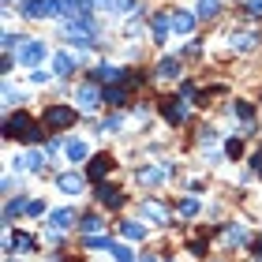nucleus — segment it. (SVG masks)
Returning <instances> with one entry per match:
<instances>
[{"label": "nucleus", "instance_id": "f257e3e1", "mask_svg": "<svg viewBox=\"0 0 262 262\" xmlns=\"http://www.w3.org/2000/svg\"><path fill=\"white\" fill-rule=\"evenodd\" d=\"M4 135H8V139L34 142V139H41V131H38V124H34L27 113H8V120H4Z\"/></svg>", "mask_w": 262, "mask_h": 262}, {"label": "nucleus", "instance_id": "f03ea898", "mask_svg": "<svg viewBox=\"0 0 262 262\" xmlns=\"http://www.w3.org/2000/svg\"><path fill=\"white\" fill-rule=\"evenodd\" d=\"M19 15L23 19H64V0H19Z\"/></svg>", "mask_w": 262, "mask_h": 262}, {"label": "nucleus", "instance_id": "7ed1b4c3", "mask_svg": "<svg viewBox=\"0 0 262 262\" xmlns=\"http://www.w3.org/2000/svg\"><path fill=\"white\" fill-rule=\"evenodd\" d=\"M75 120H79V113L71 109V105H49V109H45V124H49L53 131H56V127H60V131H68Z\"/></svg>", "mask_w": 262, "mask_h": 262}, {"label": "nucleus", "instance_id": "20e7f679", "mask_svg": "<svg viewBox=\"0 0 262 262\" xmlns=\"http://www.w3.org/2000/svg\"><path fill=\"white\" fill-rule=\"evenodd\" d=\"M15 60H19L23 68H30V71H34V68L45 60V45H41L38 38H27V41H23V49L15 53Z\"/></svg>", "mask_w": 262, "mask_h": 262}, {"label": "nucleus", "instance_id": "39448f33", "mask_svg": "<svg viewBox=\"0 0 262 262\" xmlns=\"http://www.w3.org/2000/svg\"><path fill=\"white\" fill-rule=\"evenodd\" d=\"M90 79L113 82V86H120V82H127V86H131V68H116V64H98V68L90 71Z\"/></svg>", "mask_w": 262, "mask_h": 262}, {"label": "nucleus", "instance_id": "423d86ee", "mask_svg": "<svg viewBox=\"0 0 262 262\" xmlns=\"http://www.w3.org/2000/svg\"><path fill=\"white\" fill-rule=\"evenodd\" d=\"M75 101H79V109H82V113H94V109H98V105L105 101V90H98L94 82H82V86L75 90Z\"/></svg>", "mask_w": 262, "mask_h": 262}, {"label": "nucleus", "instance_id": "0eeeda50", "mask_svg": "<svg viewBox=\"0 0 262 262\" xmlns=\"http://www.w3.org/2000/svg\"><path fill=\"white\" fill-rule=\"evenodd\" d=\"M45 158H49L45 150H23L19 158H15V169L19 172H41L45 169Z\"/></svg>", "mask_w": 262, "mask_h": 262}, {"label": "nucleus", "instance_id": "6e6552de", "mask_svg": "<svg viewBox=\"0 0 262 262\" xmlns=\"http://www.w3.org/2000/svg\"><path fill=\"white\" fill-rule=\"evenodd\" d=\"M116 169V161L109 158V154H98L90 165H86V180H94V184H105V176H109Z\"/></svg>", "mask_w": 262, "mask_h": 262}, {"label": "nucleus", "instance_id": "1a4fd4ad", "mask_svg": "<svg viewBox=\"0 0 262 262\" xmlns=\"http://www.w3.org/2000/svg\"><path fill=\"white\" fill-rule=\"evenodd\" d=\"M161 116H165L169 124H184V120H187V101H184V98H165V101H161Z\"/></svg>", "mask_w": 262, "mask_h": 262}, {"label": "nucleus", "instance_id": "9d476101", "mask_svg": "<svg viewBox=\"0 0 262 262\" xmlns=\"http://www.w3.org/2000/svg\"><path fill=\"white\" fill-rule=\"evenodd\" d=\"M75 221H79V213L71 210V206H60V210L49 213V221H45V225H49V232H64V229H71Z\"/></svg>", "mask_w": 262, "mask_h": 262}, {"label": "nucleus", "instance_id": "9b49d317", "mask_svg": "<svg viewBox=\"0 0 262 262\" xmlns=\"http://www.w3.org/2000/svg\"><path fill=\"white\" fill-rule=\"evenodd\" d=\"M169 172H172V165H165V169H158V165H142V169L135 172V180H139L142 187H158Z\"/></svg>", "mask_w": 262, "mask_h": 262}, {"label": "nucleus", "instance_id": "f8f14e48", "mask_svg": "<svg viewBox=\"0 0 262 262\" xmlns=\"http://www.w3.org/2000/svg\"><path fill=\"white\" fill-rule=\"evenodd\" d=\"M142 217L146 221H154V225H169V206H161L158 199H142Z\"/></svg>", "mask_w": 262, "mask_h": 262}, {"label": "nucleus", "instance_id": "ddd939ff", "mask_svg": "<svg viewBox=\"0 0 262 262\" xmlns=\"http://www.w3.org/2000/svg\"><path fill=\"white\" fill-rule=\"evenodd\" d=\"M56 191H64V195H82V191H86V180H82L79 172H60V176H56Z\"/></svg>", "mask_w": 262, "mask_h": 262}, {"label": "nucleus", "instance_id": "4468645a", "mask_svg": "<svg viewBox=\"0 0 262 262\" xmlns=\"http://www.w3.org/2000/svg\"><path fill=\"white\" fill-rule=\"evenodd\" d=\"M150 27H154V41L165 45V41H169V30H172V15L158 11V15H150Z\"/></svg>", "mask_w": 262, "mask_h": 262}, {"label": "nucleus", "instance_id": "2eb2a0df", "mask_svg": "<svg viewBox=\"0 0 262 262\" xmlns=\"http://www.w3.org/2000/svg\"><path fill=\"white\" fill-rule=\"evenodd\" d=\"M232 49H236V53L258 49V34H255V30H236V34H232Z\"/></svg>", "mask_w": 262, "mask_h": 262}, {"label": "nucleus", "instance_id": "dca6fc26", "mask_svg": "<svg viewBox=\"0 0 262 262\" xmlns=\"http://www.w3.org/2000/svg\"><path fill=\"white\" fill-rule=\"evenodd\" d=\"M79 229H82V236H101L105 232V217H101V213H82Z\"/></svg>", "mask_w": 262, "mask_h": 262}, {"label": "nucleus", "instance_id": "f3484780", "mask_svg": "<svg viewBox=\"0 0 262 262\" xmlns=\"http://www.w3.org/2000/svg\"><path fill=\"white\" fill-rule=\"evenodd\" d=\"M225 244L229 247H244V244H251V232H247L244 225H225Z\"/></svg>", "mask_w": 262, "mask_h": 262}, {"label": "nucleus", "instance_id": "a211bd4d", "mask_svg": "<svg viewBox=\"0 0 262 262\" xmlns=\"http://www.w3.org/2000/svg\"><path fill=\"white\" fill-rule=\"evenodd\" d=\"M195 11H172V34H191L195 30Z\"/></svg>", "mask_w": 262, "mask_h": 262}, {"label": "nucleus", "instance_id": "6ab92c4d", "mask_svg": "<svg viewBox=\"0 0 262 262\" xmlns=\"http://www.w3.org/2000/svg\"><path fill=\"white\" fill-rule=\"evenodd\" d=\"M127 94H131V86H127V82H120V86H105V105L120 109V105H127Z\"/></svg>", "mask_w": 262, "mask_h": 262}, {"label": "nucleus", "instance_id": "aec40b11", "mask_svg": "<svg viewBox=\"0 0 262 262\" xmlns=\"http://www.w3.org/2000/svg\"><path fill=\"white\" fill-rule=\"evenodd\" d=\"M30 202H34V199H27V195H23V199H8V206H4V221H15L19 213H30Z\"/></svg>", "mask_w": 262, "mask_h": 262}, {"label": "nucleus", "instance_id": "412c9836", "mask_svg": "<svg viewBox=\"0 0 262 262\" xmlns=\"http://www.w3.org/2000/svg\"><path fill=\"white\" fill-rule=\"evenodd\" d=\"M94 0H64V19H79V15H90Z\"/></svg>", "mask_w": 262, "mask_h": 262}, {"label": "nucleus", "instance_id": "4be33fe9", "mask_svg": "<svg viewBox=\"0 0 262 262\" xmlns=\"http://www.w3.org/2000/svg\"><path fill=\"white\" fill-rule=\"evenodd\" d=\"M53 71H56V75H71V71H75V56H71V53H53Z\"/></svg>", "mask_w": 262, "mask_h": 262}, {"label": "nucleus", "instance_id": "5701e85b", "mask_svg": "<svg viewBox=\"0 0 262 262\" xmlns=\"http://www.w3.org/2000/svg\"><path fill=\"white\" fill-rule=\"evenodd\" d=\"M98 199L105 202V206H113V210H116V206H124V195L116 191V187H109V184H98Z\"/></svg>", "mask_w": 262, "mask_h": 262}, {"label": "nucleus", "instance_id": "b1692460", "mask_svg": "<svg viewBox=\"0 0 262 262\" xmlns=\"http://www.w3.org/2000/svg\"><path fill=\"white\" fill-rule=\"evenodd\" d=\"M120 232L127 240H146V225L142 221H120Z\"/></svg>", "mask_w": 262, "mask_h": 262}, {"label": "nucleus", "instance_id": "393cba45", "mask_svg": "<svg viewBox=\"0 0 262 262\" xmlns=\"http://www.w3.org/2000/svg\"><path fill=\"white\" fill-rule=\"evenodd\" d=\"M64 154H68V161H75V165H79V161H82V158H86V154H90V146H86V142H82V139H71Z\"/></svg>", "mask_w": 262, "mask_h": 262}, {"label": "nucleus", "instance_id": "a878e982", "mask_svg": "<svg viewBox=\"0 0 262 262\" xmlns=\"http://www.w3.org/2000/svg\"><path fill=\"white\" fill-rule=\"evenodd\" d=\"M158 75L161 79H180V60H176V56H165L158 64Z\"/></svg>", "mask_w": 262, "mask_h": 262}, {"label": "nucleus", "instance_id": "bb28decb", "mask_svg": "<svg viewBox=\"0 0 262 262\" xmlns=\"http://www.w3.org/2000/svg\"><path fill=\"white\" fill-rule=\"evenodd\" d=\"M217 11H221V0H199V4H195V15L199 19H213Z\"/></svg>", "mask_w": 262, "mask_h": 262}, {"label": "nucleus", "instance_id": "cd10ccee", "mask_svg": "<svg viewBox=\"0 0 262 262\" xmlns=\"http://www.w3.org/2000/svg\"><path fill=\"white\" fill-rule=\"evenodd\" d=\"M109 255H113L116 262H139V258H135V251H131L127 244H113V251H109Z\"/></svg>", "mask_w": 262, "mask_h": 262}, {"label": "nucleus", "instance_id": "c85d7f7f", "mask_svg": "<svg viewBox=\"0 0 262 262\" xmlns=\"http://www.w3.org/2000/svg\"><path fill=\"white\" fill-rule=\"evenodd\" d=\"M176 213H180V217H199V202L195 199H180L176 202Z\"/></svg>", "mask_w": 262, "mask_h": 262}, {"label": "nucleus", "instance_id": "c756f323", "mask_svg": "<svg viewBox=\"0 0 262 262\" xmlns=\"http://www.w3.org/2000/svg\"><path fill=\"white\" fill-rule=\"evenodd\" d=\"M232 116H240V120H244V127H247V124L255 120V109H251L247 101H236V105H232Z\"/></svg>", "mask_w": 262, "mask_h": 262}, {"label": "nucleus", "instance_id": "7c9ffc66", "mask_svg": "<svg viewBox=\"0 0 262 262\" xmlns=\"http://www.w3.org/2000/svg\"><path fill=\"white\" fill-rule=\"evenodd\" d=\"M120 127H124V116H120V113H113V116H105V120H101V131H105V135H116Z\"/></svg>", "mask_w": 262, "mask_h": 262}, {"label": "nucleus", "instance_id": "2f4dec72", "mask_svg": "<svg viewBox=\"0 0 262 262\" xmlns=\"http://www.w3.org/2000/svg\"><path fill=\"white\" fill-rule=\"evenodd\" d=\"M15 251H19V255H30V251H34V236L15 232Z\"/></svg>", "mask_w": 262, "mask_h": 262}, {"label": "nucleus", "instance_id": "473e14b6", "mask_svg": "<svg viewBox=\"0 0 262 262\" xmlns=\"http://www.w3.org/2000/svg\"><path fill=\"white\" fill-rule=\"evenodd\" d=\"M86 247L90 251H113V240H105V236H86Z\"/></svg>", "mask_w": 262, "mask_h": 262}, {"label": "nucleus", "instance_id": "72a5a7b5", "mask_svg": "<svg viewBox=\"0 0 262 262\" xmlns=\"http://www.w3.org/2000/svg\"><path fill=\"white\" fill-rule=\"evenodd\" d=\"M60 150H68V142L60 139V135H53V139H45V154H49V158H56V154Z\"/></svg>", "mask_w": 262, "mask_h": 262}, {"label": "nucleus", "instance_id": "f704fd0d", "mask_svg": "<svg viewBox=\"0 0 262 262\" xmlns=\"http://www.w3.org/2000/svg\"><path fill=\"white\" fill-rule=\"evenodd\" d=\"M225 154H229V158L236 161V158L244 154V142H240V139H229V142H225Z\"/></svg>", "mask_w": 262, "mask_h": 262}, {"label": "nucleus", "instance_id": "c9c22d12", "mask_svg": "<svg viewBox=\"0 0 262 262\" xmlns=\"http://www.w3.org/2000/svg\"><path fill=\"white\" fill-rule=\"evenodd\" d=\"M244 11L251 19H262V0H244Z\"/></svg>", "mask_w": 262, "mask_h": 262}, {"label": "nucleus", "instance_id": "e433bc0d", "mask_svg": "<svg viewBox=\"0 0 262 262\" xmlns=\"http://www.w3.org/2000/svg\"><path fill=\"white\" fill-rule=\"evenodd\" d=\"M199 142H202V146H210V142H217V131H213V127H202V131H199Z\"/></svg>", "mask_w": 262, "mask_h": 262}, {"label": "nucleus", "instance_id": "4c0bfd02", "mask_svg": "<svg viewBox=\"0 0 262 262\" xmlns=\"http://www.w3.org/2000/svg\"><path fill=\"white\" fill-rule=\"evenodd\" d=\"M30 79L38 82V86H45V82L53 79V71H41V68H34V71H30Z\"/></svg>", "mask_w": 262, "mask_h": 262}, {"label": "nucleus", "instance_id": "58836bf2", "mask_svg": "<svg viewBox=\"0 0 262 262\" xmlns=\"http://www.w3.org/2000/svg\"><path fill=\"white\" fill-rule=\"evenodd\" d=\"M187 247H191V255H206V240H202V236H195Z\"/></svg>", "mask_w": 262, "mask_h": 262}, {"label": "nucleus", "instance_id": "ea45409f", "mask_svg": "<svg viewBox=\"0 0 262 262\" xmlns=\"http://www.w3.org/2000/svg\"><path fill=\"white\" fill-rule=\"evenodd\" d=\"M4 105H8V109H11V105H19V90L4 86Z\"/></svg>", "mask_w": 262, "mask_h": 262}, {"label": "nucleus", "instance_id": "a19ab883", "mask_svg": "<svg viewBox=\"0 0 262 262\" xmlns=\"http://www.w3.org/2000/svg\"><path fill=\"white\" fill-rule=\"evenodd\" d=\"M41 213H45V202L34 199V202H30V217H41Z\"/></svg>", "mask_w": 262, "mask_h": 262}, {"label": "nucleus", "instance_id": "79ce46f5", "mask_svg": "<svg viewBox=\"0 0 262 262\" xmlns=\"http://www.w3.org/2000/svg\"><path fill=\"white\" fill-rule=\"evenodd\" d=\"M180 98H184V101L195 98V86H191V82H184V86H180Z\"/></svg>", "mask_w": 262, "mask_h": 262}, {"label": "nucleus", "instance_id": "37998d69", "mask_svg": "<svg viewBox=\"0 0 262 262\" xmlns=\"http://www.w3.org/2000/svg\"><path fill=\"white\" fill-rule=\"evenodd\" d=\"M139 262H158V258H154V255H139Z\"/></svg>", "mask_w": 262, "mask_h": 262}, {"label": "nucleus", "instance_id": "c03bdc74", "mask_svg": "<svg viewBox=\"0 0 262 262\" xmlns=\"http://www.w3.org/2000/svg\"><path fill=\"white\" fill-rule=\"evenodd\" d=\"M255 255H258V258H262V240H258V251H255Z\"/></svg>", "mask_w": 262, "mask_h": 262}, {"label": "nucleus", "instance_id": "a18cd8bd", "mask_svg": "<svg viewBox=\"0 0 262 262\" xmlns=\"http://www.w3.org/2000/svg\"><path fill=\"white\" fill-rule=\"evenodd\" d=\"M4 4H15V0H4Z\"/></svg>", "mask_w": 262, "mask_h": 262}, {"label": "nucleus", "instance_id": "49530a36", "mask_svg": "<svg viewBox=\"0 0 262 262\" xmlns=\"http://www.w3.org/2000/svg\"><path fill=\"white\" fill-rule=\"evenodd\" d=\"M258 262H262V258H258Z\"/></svg>", "mask_w": 262, "mask_h": 262}]
</instances>
